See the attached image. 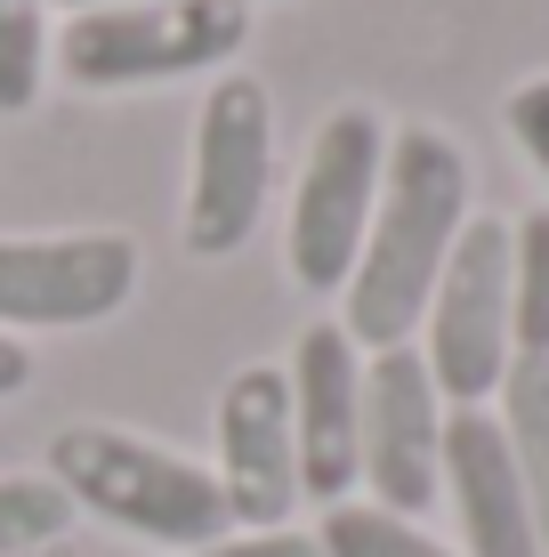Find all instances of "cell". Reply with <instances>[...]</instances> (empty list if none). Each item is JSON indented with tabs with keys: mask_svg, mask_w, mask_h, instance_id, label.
Returning a JSON list of instances; mask_svg holds the SVG:
<instances>
[{
	"mask_svg": "<svg viewBox=\"0 0 549 557\" xmlns=\"http://www.w3.org/2000/svg\"><path fill=\"white\" fill-rule=\"evenodd\" d=\"M25 380H33V356H25V339H9V332H0V396H16Z\"/></svg>",
	"mask_w": 549,
	"mask_h": 557,
	"instance_id": "d6986e66",
	"label": "cell"
},
{
	"mask_svg": "<svg viewBox=\"0 0 549 557\" xmlns=\"http://www.w3.org/2000/svg\"><path fill=\"white\" fill-rule=\"evenodd\" d=\"M445 396L428 380L421 348L364 356V445H355V485L380 493V509L421 517L437 502V460H445Z\"/></svg>",
	"mask_w": 549,
	"mask_h": 557,
	"instance_id": "ba28073f",
	"label": "cell"
},
{
	"mask_svg": "<svg viewBox=\"0 0 549 557\" xmlns=\"http://www.w3.org/2000/svg\"><path fill=\"white\" fill-rule=\"evenodd\" d=\"M501 122H509V138L525 146V162H534L541 178H549V73H534V82H517V89H509Z\"/></svg>",
	"mask_w": 549,
	"mask_h": 557,
	"instance_id": "e0dca14e",
	"label": "cell"
},
{
	"mask_svg": "<svg viewBox=\"0 0 549 557\" xmlns=\"http://www.w3.org/2000/svg\"><path fill=\"white\" fill-rule=\"evenodd\" d=\"M41 557H57V549H41Z\"/></svg>",
	"mask_w": 549,
	"mask_h": 557,
	"instance_id": "44dd1931",
	"label": "cell"
},
{
	"mask_svg": "<svg viewBox=\"0 0 549 557\" xmlns=\"http://www.w3.org/2000/svg\"><path fill=\"white\" fill-rule=\"evenodd\" d=\"M49 73V0H0V113H25Z\"/></svg>",
	"mask_w": 549,
	"mask_h": 557,
	"instance_id": "2e32d148",
	"label": "cell"
},
{
	"mask_svg": "<svg viewBox=\"0 0 549 557\" xmlns=\"http://www.w3.org/2000/svg\"><path fill=\"white\" fill-rule=\"evenodd\" d=\"M49 476L73 509L105 517V525L138 533V542L162 549H202L226 542L235 517H226V493L202 460L154 445V436H129L113 420H73V429L49 436Z\"/></svg>",
	"mask_w": 549,
	"mask_h": 557,
	"instance_id": "7a4b0ae2",
	"label": "cell"
},
{
	"mask_svg": "<svg viewBox=\"0 0 549 557\" xmlns=\"http://www.w3.org/2000/svg\"><path fill=\"white\" fill-rule=\"evenodd\" d=\"M509 323H517V356L549 363V210H525L509 226Z\"/></svg>",
	"mask_w": 549,
	"mask_h": 557,
	"instance_id": "5bb4252c",
	"label": "cell"
},
{
	"mask_svg": "<svg viewBox=\"0 0 549 557\" xmlns=\"http://www.w3.org/2000/svg\"><path fill=\"white\" fill-rule=\"evenodd\" d=\"M380 170H388V122L372 106H339L315 122L308 170H299V195H291V235H283L299 292H324V299L348 292L372 210H380Z\"/></svg>",
	"mask_w": 549,
	"mask_h": 557,
	"instance_id": "5b68a950",
	"label": "cell"
},
{
	"mask_svg": "<svg viewBox=\"0 0 549 557\" xmlns=\"http://www.w3.org/2000/svg\"><path fill=\"white\" fill-rule=\"evenodd\" d=\"M49 9H65V16H98V9H129V0H49Z\"/></svg>",
	"mask_w": 549,
	"mask_h": 557,
	"instance_id": "ffe728a7",
	"label": "cell"
},
{
	"mask_svg": "<svg viewBox=\"0 0 549 557\" xmlns=\"http://www.w3.org/2000/svg\"><path fill=\"white\" fill-rule=\"evenodd\" d=\"M469 226V153L445 138V129L412 122L388 138V170H380V210H372V235L355 251L348 275V307H339V332L364 356L404 348L428 315V292H437L452 243Z\"/></svg>",
	"mask_w": 549,
	"mask_h": 557,
	"instance_id": "6da1fadb",
	"label": "cell"
},
{
	"mask_svg": "<svg viewBox=\"0 0 549 557\" xmlns=\"http://www.w3.org/2000/svg\"><path fill=\"white\" fill-rule=\"evenodd\" d=\"M219 493L235 533H275L299 509V436L283 363H242L219 388Z\"/></svg>",
	"mask_w": 549,
	"mask_h": 557,
	"instance_id": "9c48e42d",
	"label": "cell"
},
{
	"mask_svg": "<svg viewBox=\"0 0 549 557\" xmlns=\"http://www.w3.org/2000/svg\"><path fill=\"white\" fill-rule=\"evenodd\" d=\"M291 436H299V502H348L364 445V348L339 323H308L291 348Z\"/></svg>",
	"mask_w": 549,
	"mask_h": 557,
	"instance_id": "30bf717a",
	"label": "cell"
},
{
	"mask_svg": "<svg viewBox=\"0 0 549 557\" xmlns=\"http://www.w3.org/2000/svg\"><path fill=\"white\" fill-rule=\"evenodd\" d=\"M501 436L517 453V476H525V502H534V533H541V557H549V363L541 356H517L501 372Z\"/></svg>",
	"mask_w": 549,
	"mask_h": 557,
	"instance_id": "7c38bea8",
	"label": "cell"
},
{
	"mask_svg": "<svg viewBox=\"0 0 549 557\" xmlns=\"http://www.w3.org/2000/svg\"><path fill=\"white\" fill-rule=\"evenodd\" d=\"M315 549L324 557H461V549H445L437 533H421L412 517H396L380 502H332L324 525H315Z\"/></svg>",
	"mask_w": 549,
	"mask_h": 557,
	"instance_id": "4fadbf2b",
	"label": "cell"
},
{
	"mask_svg": "<svg viewBox=\"0 0 549 557\" xmlns=\"http://www.w3.org/2000/svg\"><path fill=\"white\" fill-rule=\"evenodd\" d=\"M138 299L129 235H0V332H82Z\"/></svg>",
	"mask_w": 549,
	"mask_h": 557,
	"instance_id": "52a82bcc",
	"label": "cell"
},
{
	"mask_svg": "<svg viewBox=\"0 0 549 557\" xmlns=\"http://www.w3.org/2000/svg\"><path fill=\"white\" fill-rule=\"evenodd\" d=\"M267 178H275V98L259 73H219L195 113V162H186V251L195 259H235L267 219Z\"/></svg>",
	"mask_w": 549,
	"mask_h": 557,
	"instance_id": "277c9868",
	"label": "cell"
},
{
	"mask_svg": "<svg viewBox=\"0 0 549 557\" xmlns=\"http://www.w3.org/2000/svg\"><path fill=\"white\" fill-rule=\"evenodd\" d=\"M178 557H324V549H315V533L275 525V533H226V542H202V549H178Z\"/></svg>",
	"mask_w": 549,
	"mask_h": 557,
	"instance_id": "ac0fdd59",
	"label": "cell"
},
{
	"mask_svg": "<svg viewBox=\"0 0 549 557\" xmlns=\"http://www.w3.org/2000/svg\"><path fill=\"white\" fill-rule=\"evenodd\" d=\"M437 502H452V517H461V557H541L517 453H509L501 420L485 405H452L445 412Z\"/></svg>",
	"mask_w": 549,
	"mask_h": 557,
	"instance_id": "8fae6325",
	"label": "cell"
},
{
	"mask_svg": "<svg viewBox=\"0 0 549 557\" xmlns=\"http://www.w3.org/2000/svg\"><path fill=\"white\" fill-rule=\"evenodd\" d=\"M251 41V0H129L73 16L57 41V73L73 89H154L226 65Z\"/></svg>",
	"mask_w": 549,
	"mask_h": 557,
	"instance_id": "3957f363",
	"label": "cell"
},
{
	"mask_svg": "<svg viewBox=\"0 0 549 557\" xmlns=\"http://www.w3.org/2000/svg\"><path fill=\"white\" fill-rule=\"evenodd\" d=\"M73 533V502L57 493V476H0V557H41Z\"/></svg>",
	"mask_w": 549,
	"mask_h": 557,
	"instance_id": "9a60e30c",
	"label": "cell"
},
{
	"mask_svg": "<svg viewBox=\"0 0 549 557\" xmlns=\"http://www.w3.org/2000/svg\"><path fill=\"white\" fill-rule=\"evenodd\" d=\"M421 363L445 405H485L501 372L517 363V323H509V219H469L452 243L437 292L421 315Z\"/></svg>",
	"mask_w": 549,
	"mask_h": 557,
	"instance_id": "8992f818",
	"label": "cell"
}]
</instances>
